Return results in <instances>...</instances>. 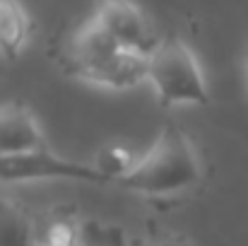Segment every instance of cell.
Returning a JSON list of instances; mask_svg holds the SVG:
<instances>
[{"label": "cell", "instance_id": "1", "mask_svg": "<svg viewBox=\"0 0 248 246\" xmlns=\"http://www.w3.org/2000/svg\"><path fill=\"white\" fill-rule=\"evenodd\" d=\"M63 68L78 80L118 92L147 80V58L118 46L94 17H89L65 44Z\"/></svg>", "mask_w": 248, "mask_h": 246}, {"label": "cell", "instance_id": "2", "mask_svg": "<svg viewBox=\"0 0 248 246\" xmlns=\"http://www.w3.org/2000/svg\"><path fill=\"white\" fill-rule=\"evenodd\" d=\"M202 176L195 145L173 121L164 123L152 148L116 183L140 196H173L193 188Z\"/></svg>", "mask_w": 248, "mask_h": 246}, {"label": "cell", "instance_id": "3", "mask_svg": "<svg viewBox=\"0 0 248 246\" xmlns=\"http://www.w3.org/2000/svg\"><path fill=\"white\" fill-rule=\"evenodd\" d=\"M147 82L157 92L162 106L207 104V82L195 53L181 39H162L159 49L147 58Z\"/></svg>", "mask_w": 248, "mask_h": 246}, {"label": "cell", "instance_id": "4", "mask_svg": "<svg viewBox=\"0 0 248 246\" xmlns=\"http://www.w3.org/2000/svg\"><path fill=\"white\" fill-rule=\"evenodd\" d=\"M41 179H73V181L108 183V179L94 164L65 160V157L56 155L51 148L0 157V181L2 183L41 181Z\"/></svg>", "mask_w": 248, "mask_h": 246}, {"label": "cell", "instance_id": "5", "mask_svg": "<svg viewBox=\"0 0 248 246\" xmlns=\"http://www.w3.org/2000/svg\"><path fill=\"white\" fill-rule=\"evenodd\" d=\"M92 17L130 53L150 58L162 44L152 19L133 0H99Z\"/></svg>", "mask_w": 248, "mask_h": 246}, {"label": "cell", "instance_id": "6", "mask_svg": "<svg viewBox=\"0 0 248 246\" xmlns=\"http://www.w3.org/2000/svg\"><path fill=\"white\" fill-rule=\"evenodd\" d=\"M48 148L34 114L17 101L0 104V157Z\"/></svg>", "mask_w": 248, "mask_h": 246}, {"label": "cell", "instance_id": "7", "mask_svg": "<svg viewBox=\"0 0 248 246\" xmlns=\"http://www.w3.org/2000/svg\"><path fill=\"white\" fill-rule=\"evenodd\" d=\"M29 15L19 0H0V58L15 61L29 39Z\"/></svg>", "mask_w": 248, "mask_h": 246}, {"label": "cell", "instance_id": "8", "mask_svg": "<svg viewBox=\"0 0 248 246\" xmlns=\"http://www.w3.org/2000/svg\"><path fill=\"white\" fill-rule=\"evenodd\" d=\"M0 246H36L29 217L2 191H0Z\"/></svg>", "mask_w": 248, "mask_h": 246}, {"label": "cell", "instance_id": "9", "mask_svg": "<svg viewBox=\"0 0 248 246\" xmlns=\"http://www.w3.org/2000/svg\"><path fill=\"white\" fill-rule=\"evenodd\" d=\"M135 162H138V160L133 157V152H130L128 148H123V145H108V148H104V150L99 152L94 166H96L108 181H118L121 176H125V174L135 166Z\"/></svg>", "mask_w": 248, "mask_h": 246}, {"label": "cell", "instance_id": "10", "mask_svg": "<svg viewBox=\"0 0 248 246\" xmlns=\"http://www.w3.org/2000/svg\"><path fill=\"white\" fill-rule=\"evenodd\" d=\"M41 246H84L82 244V230L70 220V217H56L51 220L41 237H39Z\"/></svg>", "mask_w": 248, "mask_h": 246}, {"label": "cell", "instance_id": "11", "mask_svg": "<svg viewBox=\"0 0 248 246\" xmlns=\"http://www.w3.org/2000/svg\"><path fill=\"white\" fill-rule=\"evenodd\" d=\"M142 246H188V242L178 234H155Z\"/></svg>", "mask_w": 248, "mask_h": 246}, {"label": "cell", "instance_id": "12", "mask_svg": "<svg viewBox=\"0 0 248 246\" xmlns=\"http://www.w3.org/2000/svg\"><path fill=\"white\" fill-rule=\"evenodd\" d=\"M244 61H246V75H248V46H246V58Z\"/></svg>", "mask_w": 248, "mask_h": 246}, {"label": "cell", "instance_id": "13", "mask_svg": "<svg viewBox=\"0 0 248 246\" xmlns=\"http://www.w3.org/2000/svg\"><path fill=\"white\" fill-rule=\"evenodd\" d=\"M84 246H104V244H96V242H89V244H84Z\"/></svg>", "mask_w": 248, "mask_h": 246}]
</instances>
